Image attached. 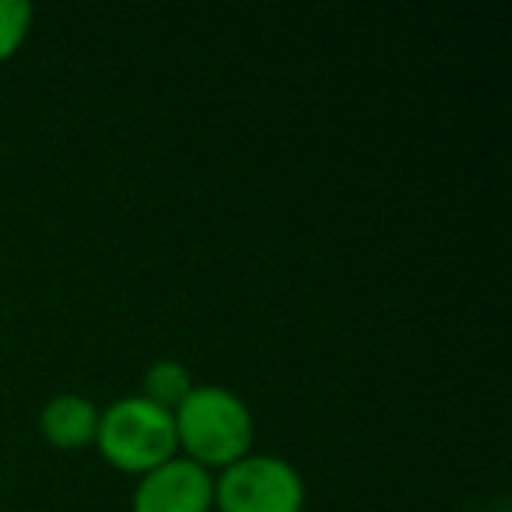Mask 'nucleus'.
Masks as SVG:
<instances>
[{
    "label": "nucleus",
    "mask_w": 512,
    "mask_h": 512,
    "mask_svg": "<svg viewBox=\"0 0 512 512\" xmlns=\"http://www.w3.org/2000/svg\"><path fill=\"white\" fill-rule=\"evenodd\" d=\"M179 456L200 463L204 470H225L253 453L256 421L249 404L228 386L200 383L172 411Z\"/></svg>",
    "instance_id": "1"
},
{
    "label": "nucleus",
    "mask_w": 512,
    "mask_h": 512,
    "mask_svg": "<svg viewBox=\"0 0 512 512\" xmlns=\"http://www.w3.org/2000/svg\"><path fill=\"white\" fill-rule=\"evenodd\" d=\"M95 446L116 470L141 477L158 463L179 456L176 421H172V411H162L141 393H130V397L113 400L99 414Z\"/></svg>",
    "instance_id": "2"
},
{
    "label": "nucleus",
    "mask_w": 512,
    "mask_h": 512,
    "mask_svg": "<svg viewBox=\"0 0 512 512\" xmlns=\"http://www.w3.org/2000/svg\"><path fill=\"white\" fill-rule=\"evenodd\" d=\"M218 512H302L306 481L288 460L271 453H249L214 477Z\"/></svg>",
    "instance_id": "3"
},
{
    "label": "nucleus",
    "mask_w": 512,
    "mask_h": 512,
    "mask_svg": "<svg viewBox=\"0 0 512 512\" xmlns=\"http://www.w3.org/2000/svg\"><path fill=\"white\" fill-rule=\"evenodd\" d=\"M214 509V474L186 456L158 463L155 470L137 477L130 512H211Z\"/></svg>",
    "instance_id": "4"
},
{
    "label": "nucleus",
    "mask_w": 512,
    "mask_h": 512,
    "mask_svg": "<svg viewBox=\"0 0 512 512\" xmlns=\"http://www.w3.org/2000/svg\"><path fill=\"white\" fill-rule=\"evenodd\" d=\"M99 414L102 407L95 400H88L85 393H57L39 411V432L53 449L74 453V449H85L95 442Z\"/></svg>",
    "instance_id": "5"
},
{
    "label": "nucleus",
    "mask_w": 512,
    "mask_h": 512,
    "mask_svg": "<svg viewBox=\"0 0 512 512\" xmlns=\"http://www.w3.org/2000/svg\"><path fill=\"white\" fill-rule=\"evenodd\" d=\"M193 386L197 383H193L190 369H186L183 362H176V358H158V362H151L148 369H144L141 397L158 404L162 411H176V407L190 397Z\"/></svg>",
    "instance_id": "6"
},
{
    "label": "nucleus",
    "mask_w": 512,
    "mask_h": 512,
    "mask_svg": "<svg viewBox=\"0 0 512 512\" xmlns=\"http://www.w3.org/2000/svg\"><path fill=\"white\" fill-rule=\"evenodd\" d=\"M32 29V4L29 0H0V64L11 60Z\"/></svg>",
    "instance_id": "7"
}]
</instances>
